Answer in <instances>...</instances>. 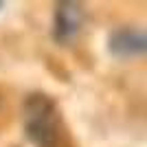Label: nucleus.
<instances>
[{"instance_id":"nucleus-1","label":"nucleus","mask_w":147,"mask_h":147,"mask_svg":"<svg viewBox=\"0 0 147 147\" xmlns=\"http://www.w3.org/2000/svg\"><path fill=\"white\" fill-rule=\"evenodd\" d=\"M22 125L33 147H70V136L59 108L44 92H33L24 99Z\"/></svg>"},{"instance_id":"nucleus-2","label":"nucleus","mask_w":147,"mask_h":147,"mask_svg":"<svg viewBox=\"0 0 147 147\" xmlns=\"http://www.w3.org/2000/svg\"><path fill=\"white\" fill-rule=\"evenodd\" d=\"M84 26V9L75 2H61L55 7V20H53V35L57 42H70L79 35Z\"/></svg>"},{"instance_id":"nucleus-3","label":"nucleus","mask_w":147,"mask_h":147,"mask_svg":"<svg viewBox=\"0 0 147 147\" xmlns=\"http://www.w3.org/2000/svg\"><path fill=\"white\" fill-rule=\"evenodd\" d=\"M145 33L138 29H119L110 37V51L119 57H134L145 53Z\"/></svg>"},{"instance_id":"nucleus-4","label":"nucleus","mask_w":147,"mask_h":147,"mask_svg":"<svg viewBox=\"0 0 147 147\" xmlns=\"http://www.w3.org/2000/svg\"><path fill=\"white\" fill-rule=\"evenodd\" d=\"M0 7H2V2H0Z\"/></svg>"}]
</instances>
